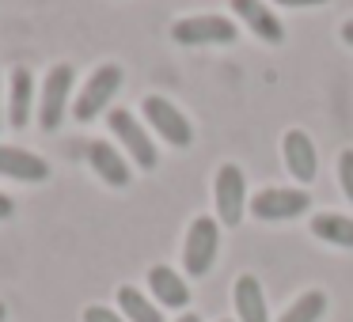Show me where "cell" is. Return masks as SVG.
<instances>
[{"label":"cell","instance_id":"6da1fadb","mask_svg":"<svg viewBox=\"0 0 353 322\" xmlns=\"http://www.w3.org/2000/svg\"><path fill=\"white\" fill-rule=\"evenodd\" d=\"M171 39L179 46H236L239 31L224 16H186L171 27Z\"/></svg>","mask_w":353,"mask_h":322},{"label":"cell","instance_id":"7a4b0ae2","mask_svg":"<svg viewBox=\"0 0 353 322\" xmlns=\"http://www.w3.org/2000/svg\"><path fill=\"white\" fill-rule=\"evenodd\" d=\"M221 250V224L213 216H198L186 231V246H183V266L190 277H205L216 261Z\"/></svg>","mask_w":353,"mask_h":322},{"label":"cell","instance_id":"3957f363","mask_svg":"<svg viewBox=\"0 0 353 322\" xmlns=\"http://www.w3.org/2000/svg\"><path fill=\"white\" fill-rule=\"evenodd\" d=\"M118 87H122V69H118V65H103V69H95L92 80L84 84V92H80L77 103H72L77 122H95V118L110 107V99L118 95Z\"/></svg>","mask_w":353,"mask_h":322},{"label":"cell","instance_id":"277c9868","mask_svg":"<svg viewBox=\"0 0 353 322\" xmlns=\"http://www.w3.org/2000/svg\"><path fill=\"white\" fill-rule=\"evenodd\" d=\"M312 208V193L307 190H285V186H270V190H259L251 197V213L266 224H277V220H296Z\"/></svg>","mask_w":353,"mask_h":322},{"label":"cell","instance_id":"5b68a950","mask_svg":"<svg viewBox=\"0 0 353 322\" xmlns=\"http://www.w3.org/2000/svg\"><path fill=\"white\" fill-rule=\"evenodd\" d=\"M69 92H72V65H54L42 80L39 92V125L42 133H54L65 118V107H69Z\"/></svg>","mask_w":353,"mask_h":322},{"label":"cell","instance_id":"8992f818","mask_svg":"<svg viewBox=\"0 0 353 322\" xmlns=\"http://www.w3.org/2000/svg\"><path fill=\"white\" fill-rule=\"evenodd\" d=\"M107 125H110V133L122 140V148L133 155V163H137L141 171H152L156 163H160V152H156L152 137H148L145 125H141L137 118L130 114V110H110V114H107Z\"/></svg>","mask_w":353,"mask_h":322},{"label":"cell","instance_id":"52a82bcc","mask_svg":"<svg viewBox=\"0 0 353 322\" xmlns=\"http://www.w3.org/2000/svg\"><path fill=\"white\" fill-rule=\"evenodd\" d=\"M145 122L152 125V133L160 140H168L171 148H190L194 129H190V122L183 118V110L171 107V99H163V95H148L145 99Z\"/></svg>","mask_w":353,"mask_h":322},{"label":"cell","instance_id":"ba28073f","mask_svg":"<svg viewBox=\"0 0 353 322\" xmlns=\"http://www.w3.org/2000/svg\"><path fill=\"white\" fill-rule=\"evenodd\" d=\"M247 213V186H243V171L236 163H221L216 171V216L221 224L236 228Z\"/></svg>","mask_w":353,"mask_h":322},{"label":"cell","instance_id":"9c48e42d","mask_svg":"<svg viewBox=\"0 0 353 322\" xmlns=\"http://www.w3.org/2000/svg\"><path fill=\"white\" fill-rule=\"evenodd\" d=\"M281 152H285V167L296 182H312L315 171H319V155H315V144L304 129H289L281 137Z\"/></svg>","mask_w":353,"mask_h":322},{"label":"cell","instance_id":"30bf717a","mask_svg":"<svg viewBox=\"0 0 353 322\" xmlns=\"http://www.w3.org/2000/svg\"><path fill=\"white\" fill-rule=\"evenodd\" d=\"M0 175H4V178H19V182H46V178H50V163L42 160L39 152L0 144Z\"/></svg>","mask_w":353,"mask_h":322},{"label":"cell","instance_id":"8fae6325","mask_svg":"<svg viewBox=\"0 0 353 322\" xmlns=\"http://www.w3.org/2000/svg\"><path fill=\"white\" fill-rule=\"evenodd\" d=\"M232 12H236V16L243 19L247 27H251L259 42H270V46H277V42L285 39L281 19H277L274 12L262 4V0H232Z\"/></svg>","mask_w":353,"mask_h":322},{"label":"cell","instance_id":"7c38bea8","mask_svg":"<svg viewBox=\"0 0 353 322\" xmlns=\"http://www.w3.org/2000/svg\"><path fill=\"white\" fill-rule=\"evenodd\" d=\"M88 163H92L95 175L107 186H114V190H125L130 178H133V171H130V163L122 160V152H114L107 140H92V144H88Z\"/></svg>","mask_w":353,"mask_h":322},{"label":"cell","instance_id":"4fadbf2b","mask_svg":"<svg viewBox=\"0 0 353 322\" xmlns=\"http://www.w3.org/2000/svg\"><path fill=\"white\" fill-rule=\"evenodd\" d=\"M148 288H152V296L160 299L163 307H171V311H183V307L190 303V288H186V281L171 266L148 269Z\"/></svg>","mask_w":353,"mask_h":322},{"label":"cell","instance_id":"5bb4252c","mask_svg":"<svg viewBox=\"0 0 353 322\" xmlns=\"http://www.w3.org/2000/svg\"><path fill=\"white\" fill-rule=\"evenodd\" d=\"M232 299H236V314L239 322H270V307H266V296H262V284L259 277L243 273L232 288Z\"/></svg>","mask_w":353,"mask_h":322},{"label":"cell","instance_id":"9a60e30c","mask_svg":"<svg viewBox=\"0 0 353 322\" xmlns=\"http://www.w3.org/2000/svg\"><path fill=\"white\" fill-rule=\"evenodd\" d=\"M31 103H34V76H31V69L19 65L8 84V125L23 129L31 122Z\"/></svg>","mask_w":353,"mask_h":322},{"label":"cell","instance_id":"2e32d148","mask_svg":"<svg viewBox=\"0 0 353 322\" xmlns=\"http://www.w3.org/2000/svg\"><path fill=\"white\" fill-rule=\"evenodd\" d=\"M312 235L330 246H345L353 250V220L342 213H315L312 216Z\"/></svg>","mask_w":353,"mask_h":322},{"label":"cell","instance_id":"e0dca14e","mask_svg":"<svg viewBox=\"0 0 353 322\" xmlns=\"http://www.w3.org/2000/svg\"><path fill=\"white\" fill-rule=\"evenodd\" d=\"M118 307H122L125 322H163L160 307L148 303V299L141 296V288H133V284H122V288H118Z\"/></svg>","mask_w":353,"mask_h":322},{"label":"cell","instance_id":"ac0fdd59","mask_svg":"<svg viewBox=\"0 0 353 322\" xmlns=\"http://www.w3.org/2000/svg\"><path fill=\"white\" fill-rule=\"evenodd\" d=\"M323 311H327V296L323 292H304L277 322H319Z\"/></svg>","mask_w":353,"mask_h":322},{"label":"cell","instance_id":"d6986e66","mask_svg":"<svg viewBox=\"0 0 353 322\" xmlns=\"http://www.w3.org/2000/svg\"><path fill=\"white\" fill-rule=\"evenodd\" d=\"M338 182H342V193L353 201V148L338 155Z\"/></svg>","mask_w":353,"mask_h":322},{"label":"cell","instance_id":"ffe728a7","mask_svg":"<svg viewBox=\"0 0 353 322\" xmlns=\"http://www.w3.org/2000/svg\"><path fill=\"white\" fill-rule=\"evenodd\" d=\"M84 322H125V319H122V314H114L110 307L95 303V307H88V311H84Z\"/></svg>","mask_w":353,"mask_h":322},{"label":"cell","instance_id":"44dd1931","mask_svg":"<svg viewBox=\"0 0 353 322\" xmlns=\"http://www.w3.org/2000/svg\"><path fill=\"white\" fill-rule=\"evenodd\" d=\"M274 4H285V8H319V4H330V0H274Z\"/></svg>","mask_w":353,"mask_h":322},{"label":"cell","instance_id":"7402d4cb","mask_svg":"<svg viewBox=\"0 0 353 322\" xmlns=\"http://www.w3.org/2000/svg\"><path fill=\"white\" fill-rule=\"evenodd\" d=\"M12 213H16V201H12L8 193H0V220H8Z\"/></svg>","mask_w":353,"mask_h":322},{"label":"cell","instance_id":"603a6c76","mask_svg":"<svg viewBox=\"0 0 353 322\" xmlns=\"http://www.w3.org/2000/svg\"><path fill=\"white\" fill-rule=\"evenodd\" d=\"M342 42H345V46H353V19H345V23H342Z\"/></svg>","mask_w":353,"mask_h":322},{"label":"cell","instance_id":"cb8c5ba5","mask_svg":"<svg viewBox=\"0 0 353 322\" xmlns=\"http://www.w3.org/2000/svg\"><path fill=\"white\" fill-rule=\"evenodd\" d=\"M179 322H201V319H198V314H183Z\"/></svg>","mask_w":353,"mask_h":322},{"label":"cell","instance_id":"d4e9b609","mask_svg":"<svg viewBox=\"0 0 353 322\" xmlns=\"http://www.w3.org/2000/svg\"><path fill=\"white\" fill-rule=\"evenodd\" d=\"M0 92H4V87H0ZM0 125H4V107H0Z\"/></svg>","mask_w":353,"mask_h":322},{"label":"cell","instance_id":"484cf974","mask_svg":"<svg viewBox=\"0 0 353 322\" xmlns=\"http://www.w3.org/2000/svg\"><path fill=\"white\" fill-rule=\"evenodd\" d=\"M4 314H8V311H4V303H0V322H4Z\"/></svg>","mask_w":353,"mask_h":322}]
</instances>
